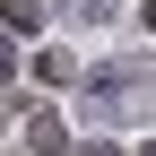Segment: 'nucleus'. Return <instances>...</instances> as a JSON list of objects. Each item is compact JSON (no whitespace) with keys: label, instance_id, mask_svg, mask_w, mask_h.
Returning <instances> with one entry per match:
<instances>
[{"label":"nucleus","instance_id":"nucleus-1","mask_svg":"<svg viewBox=\"0 0 156 156\" xmlns=\"http://www.w3.org/2000/svg\"><path fill=\"white\" fill-rule=\"evenodd\" d=\"M0 78H9V44H0Z\"/></svg>","mask_w":156,"mask_h":156}]
</instances>
